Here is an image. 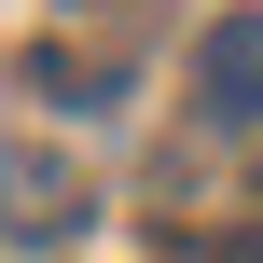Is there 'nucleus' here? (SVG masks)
<instances>
[{
	"label": "nucleus",
	"mask_w": 263,
	"mask_h": 263,
	"mask_svg": "<svg viewBox=\"0 0 263 263\" xmlns=\"http://www.w3.org/2000/svg\"><path fill=\"white\" fill-rule=\"evenodd\" d=\"M69 222H83V180H69L55 153H0V236H14V250H55Z\"/></svg>",
	"instance_id": "obj_1"
},
{
	"label": "nucleus",
	"mask_w": 263,
	"mask_h": 263,
	"mask_svg": "<svg viewBox=\"0 0 263 263\" xmlns=\"http://www.w3.org/2000/svg\"><path fill=\"white\" fill-rule=\"evenodd\" d=\"M194 97H208V125H263V14H222L194 42Z\"/></svg>",
	"instance_id": "obj_2"
},
{
	"label": "nucleus",
	"mask_w": 263,
	"mask_h": 263,
	"mask_svg": "<svg viewBox=\"0 0 263 263\" xmlns=\"http://www.w3.org/2000/svg\"><path fill=\"white\" fill-rule=\"evenodd\" d=\"M208 263H263V222H250V236H222V250H208Z\"/></svg>",
	"instance_id": "obj_3"
}]
</instances>
